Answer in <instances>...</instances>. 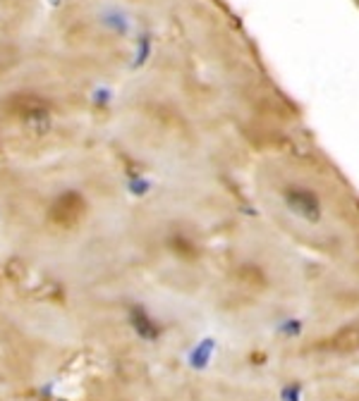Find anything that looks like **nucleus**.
I'll return each instance as SVG.
<instances>
[{"label":"nucleus","instance_id":"1","mask_svg":"<svg viewBox=\"0 0 359 401\" xmlns=\"http://www.w3.org/2000/svg\"><path fill=\"white\" fill-rule=\"evenodd\" d=\"M129 179L103 141L41 160L0 162V232L34 255L122 246Z\"/></svg>","mask_w":359,"mask_h":401},{"label":"nucleus","instance_id":"2","mask_svg":"<svg viewBox=\"0 0 359 401\" xmlns=\"http://www.w3.org/2000/svg\"><path fill=\"white\" fill-rule=\"evenodd\" d=\"M189 67L204 105L249 162L309 136L290 96L266 72L242 31L213 0H180L163 27Z\"/></svg>","mask_w":359,"mask_h":401},{"label":"nucleus","instance_id":"3","mask_svg":"<svg viewBox=\"0 0 359 401\" xmlns=\"http://www.w3.org/2000/svg\"><path fill=\"white\" fill-rule=\"evenodd\" d=\"M244 174L249 210L295 249L359 260V189L309 136L263 150Z\"/></svg>","mask_w":359,"mask_h":401},{"label":"nucleus","instance_id":"4","mask_svg":"<svg viewBox=\"0 0 359 401\" xmlns=\"http://www.w3.org/2000/svg\"><path fill=\"white\" fill-rule=\"evenodd\" d=\"M96 89L39 34L0 50V162L41 160L101 141Z\"/></svg>","mask_w":359,"mask_h":401},{"label":"nucleus","instance_id":"5","mask_svg":"<svg viewBox=\"0 0 359 401\" xmlns=\"http://www.w3.org/2000/svg\"><path fill=\"white\" fill-rule=\"evenodd\" d=\"M43 46L96 91L124 81L158 34L103 0H56L36 29Z\"/></svg>","mask_w":359,"mask_h":401},{"label":"nucleus","instance_id":"6","mask_svg":"<svg viewBox=\"0 0 359 401\" xmlns=\"http://www.w3.org/2000/svg\"><path fill=\"white\" fill-rule=\"evenodd\" d=\"M153 34H161L180 0H103Z\"/></svg>","mask_w":359,"mask_h":401}]
</instances>
